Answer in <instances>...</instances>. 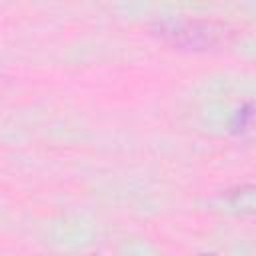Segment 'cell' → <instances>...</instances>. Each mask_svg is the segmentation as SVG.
<instances>
[{
  "instance_id": "cell-1",
  "label": "cell",
  "mask_w": 256,
  "mask_h": 256,
  "mask_svg": "<svg viewBox=\"0 0 256 256\" xmlns=\"http://www.w3.org/2000/svg\"><path fill=\"white\" fill-rule=\"evenodd\" d=\"M202 256H214V254H202Z\"/></svg>"
}]
</instances>
